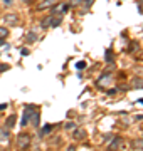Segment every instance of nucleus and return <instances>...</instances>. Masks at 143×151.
Returning a JSON list of instances; mask_svg holds the SVG:
<instances>
[{
    "mask_svg": "<svg viewBox=\"0 0 143 151\" xmlns=\"http://www.w3.org/2000/svg\"><path fill=\"white\" fill-rule=\"evenodd\" d=\"M61 17H62V15H57V14H51L47 19H44V20H42V24H40V25H42V29L57 27V25L61 24Z\"/></svg>",
    "mask_w": 143,
    "mask_h": 151,
    "instance_id": "f257e3e1",
    "label": "nucleus"
},
{
    "mask_svg": "<svg viewBox=\"0 0 143 151\" xmlns=\"http://www.w3.org/2000/svg\"><path fill=\"white\" fill-rule=\"evenodd\" d=\"M29 143H30V138H29V134H19V136H17V146H19L20 150L27 148Z\"/></svg>",
    "mask_w": 143,
    "mask_h": 151,
    "instance_id": "f03ea898",
    "label": "nucleus"
},
{
    "mask_svg": "<svg viewBox=\"0 0 143 151\" xmlns=\"http://www.w3.org/2000/svg\"><path fill=\"white\" fill-rule=\"evenodd\" d=\"M34 113V106H27V108H25V111H24V116H22V126L24 128H25V126H27L29 124V119H30V114Z\"/></svg>",
    "mask_w": 143,
    "mask_h": 151,
    "instance_id": "7ed1b4c3",
    "label": "nucleus"
},
{
    "mask_svg": "<svg viewBox=\"0 0 143 151\" xmlns=\"http://www.w3.org/2000/svg\"><path fill=\"white\" fill-rule=\"evenodd\" d=\"M69 10V4H62V5H54L52 7V14H57V15H62Z\"/></svg>",
    "mask_w": 143,
    "mask_h": 151,
    "instance_id": "20e7f679",
    "label": "nucleus"
},
{
    "mask_svg": "<svg viewBox=\"0 0 143 151\" xmlns=\"http://www.w3.org/2000/svg\"><path fill=\"white\" fill-rule=\"evenodd\" d=\"M29 123L32 124V126H35V128H39V124H40V114L34 109V113L30 114V119H29Z\"/></svg>",
    "mask_w": 143,
    "mask_h": 151,
    "instance_id": "39448f33",
    "label": "nucleus"
},
{
    "mask_svg": "<svg viewBox=\"0 0 143 151\" xmlns=\"http://www.w3.org/2000/svg\"><path fill=\"white\" fill-rule=\"evenodd\" d=\"M56 5V0H44L37 5V10H46V9H52Z\"/></svg>",
    "mask_w": 143,
    "mask_h": 151,
    "instance_id": "423d86ee",
    "label": "nucleus"
},
{
    "mask_svg": "<svg viewBox=\"0 0 143 151\" xmlns=\"http://www.w3.org/2000/svg\"><path fill=\"white\" fill-rule=\"evenodd\" d=\"M4 19H5V22L9 24V25H17V24H19V17H17V14H7Z\"/></svg>",
    "mask_w": 143,
    "mask_h": 151,
    "instance_id": "0eeeda50",
    "label": "nucleus"
},
{
    "mask_svg": "<svg viewBox=\"0 0 143 151\" xmlns=\"http://www.w3.org/2000/svg\"><path fill=\"white\" fill-rule=\"evenodd\" d=\"M74 139H76V141H84V139H86V131L74 128Z\"/></svg>",
    "mask_w": 143,
    "mask_h": 151,
    "instance_id": "6e6552de",
    "label": "nucleus"
},
{
    "mask_svg": "<svg viewBox=\"0 0 143 151\" xmlns=\"http://www.w3.org/2000/svg\"><path fill=\"white\" fill-rule=\"evenodd\" d=\"M9 134H10V129H9V128H2V129H0V143L9 141Z\"/></svg>",
    "mask_w": 143,
    "mask_h": 151,
    "instance_id": "1a4fd4ad",
    "label": "nucleus"
},
{
    "mask_svg": "<svg viewBox=\"0 0 143 151\" xmlns=\"http://www.w3.org/2000/svg\"><path fill=\"white\" fill-rule=\"evenodd\" d=\"M15 123H17V116H15V114H12V116H9V118H7L5 128H9V129H10V128H14V126H15Z\"/></svg>",
    "mask_w": 143,
    "mask_h": 151,
    "instance_id": "9d476101",
    "label": "nucleus"
},
{
    "mask_svg": "<svg viewBox=\"0 0 143 151\" xmlns=\"http://www.w3.org/2000/svg\"><path fill=\"white\" fill-rule=\"evenodd\" d=\"M37 40V34H34V32H29L27 35H25V42H29V44H34Z\"/></svg>",
    "mask_w": 143,
    "mask_h": 151,
    "instance_id": "9b49d317",
    "label": "nucleus"
},
{
    "mask_svg": "<svg viewBox=\"0 0 143 151\" xmlns=\"http://www.w3.org/2000/svg\"><path fill=\"white\" fill-rule=\"evenodd\" d=\"M133 150H143V139H135L131 143Z\"/></svg>",
    "mask_w": 143,
    "mask_h": 151,
    "instance_id": "f8f14e48",
    "label": "nucleus"
},
{
    "mask_svg": "<svg viewBox=\"0 0 143 151\" xmlns=\"http://www.w3.org/2000/svg\"><path fill=\"white\" fill-rule=\"evenodd\" d=\"M64 128H66V131H72L74 128H77V126H76V123L69 121V123H64Z\"/></svg>",
    "mask_w": 143,
    "mask_h": 151,
    "instance_id": "ddd939ff",
    "label": "nucleus"
},
{
    "mask_svg": "<svg viewBox=\"0 0 143 151\" xmlns=\"http://www.w3.org/2000/svg\"><path fill=\"white\" fill-rule=\"evenodd\" d=\"M9 35V29L7 27H0V39H5Z\"/></svg>",
    "mask_w": 143,
    "mask_h": 151,
    "instance_id": "4468645a",
    "label": "nucleus"
},
{
    "mask_svg": "<svg viewBox=\"0 0 143 151\" xmlns=\"http://www.w3.org/2000/svg\"><path fill=\"white\" fill-rule=\"evenodd\" d=\"M49 131H52V126H51V124H47V126H44V128H42V131H40V136H46Z\"/></svg>",
    "mask_w": 143,
    "mask_h": 151,
    "instance_id": "2eb2a0df",
    "label": "nucleus"
},
{
    "mask_svg": "<svg viewBox=\"0 0 143 151\" xmlns=\"http://www.w3.org/2000/svg\"><path fill=\"white\" fill-rule=\"evenodd\" d=\"M120 145H121V139H120V138H115V141L110 145V150H115L116 146H120Z\"/></svg>",
    "mask_w": 143,
    "mask_h": 151,
    "instance_id": "dca6fc26",
    "label": "nucleus"
},
{
    "mask_svg": "<svg viewBox=\"0 0 143 151\" xmlns=\"http://www.w3.org/2000/svg\"><path fill=\"white\" fill-rule=\"evenodd\" d=\"M83 4V0H69V7H77Z\"/></svg>",
    "mask_w": 143,
    "mask_h": 151,
    "instance_id": "f3484780",
    "label": "nucleus"
},
{
    "mask_svg": "<svg viewBox=\"0 0 143 151\" xmlns=\"http://www.w3.org/2000/svg\"><path fill=\"white\" fill-rule=\"evenodd\" d=\"M2 2H4V5L5 7H10L12 4H14V0H2Z\"/></svg>",
    "mask_w": 143,
    "mask_h": 151,
    "instance_id": "a211bd4d",
    "label": "nucleus"
},
{
    "mask_svg": "<svg viewBox=\"0 0 143 151\" xmlns=\"http://www.w3.org/2000/svg\"><path fill=\"white\" fill-rule=\"evenodd\" d=\"M135 82H136V84H133V87H143V82L140 81V79H136Z\"/></svg>",
    "mask_w": 143,
    "mask_h": 151,
    "instance_id": "6ab92c4d",
    "label": "nucleus"
},
{
    "mask_svg": "<svg viewBox=\"0 0 143 151\" xmlns=\"http://www.w3.org/2000/svg\"><path fill=\"white\" fill-rule=\"evenodd\" d=\"M76 67H77V69H84V67H86V62H77Z\"/></svg>",
    "mask_w": 143,
    "mask_h": 151,
    "instance_id": "aec40b11",
    "label": "nucleus"
},
{
    "mask_svg": "<svg viewBox=\"0 0 143 151\" xmlns=\"http://www.w3.org/2000/svg\"><path fill=\"white\" fill-rule=\"evenodd\" d=\"M84 2H86V4H84V7H86V9H89V7H91V4H93V0H84Z\"/></svg>",
    "mask_w": 143,
    "mask_h": 151,
    "instance_id": "412c9836",
    "label": "nucleus"
},
{
    "mask_svg": "<svg viewBox=\"0 0 143 151\" xmlns=\"http://www.w3.org/2000/svg\"><path fill=\"white\" fill-rule=\"evenodd\" d=\"M7 69H9V65H7V64H2V65H0V70H2V72H4V70H7Z\"/></svg>",
    "mask_w": 143,
    "mask_h": 151,
    "instance_id": "4be33fe9",
    "label": "nucleus"
},
{
    "mask_svg": "<svg viewBox=\"0 0 143 151\" xmlns=\"http://www.w3.org/2000/svg\"><path fill=\"white\" fill-rule=\"evenodd\" d=\"M4 109H7V104H5V103L0 104V111H4Z\"/></svg>",
    "mask_w": 143,
    "mask_h": 151,
    "instance_id": "5701e85b",
    "label": "nucleus"
},
{
    "mask_svg": "<svg viewBox=\"0 0 143 151\" xmlns=\"http://www.w3.org/2000/svg\"><path fill=\"white\" fill-rule=\"evenodd\" d=\"M140 10H143V0H142V4H140Z\"/></svg>",
    "mask_w": 143,
    "mask_h": 151,
    "instance_id": "b1692460",
    "label": "nucleus"
},
{
    "mask_svg": "<svg viewBox=\"0 0 143 151\" xmlns=\"http://www.w3.org/2000/svg\"><path fill=\"white\" fill-rule=\"evenodd\" d=\"M22 2H25V4H30V2H32V0H22Z\"/></svg>",
    "mask_w": 143,
    "mask_h": 151,
    "instance_id": "393cba45",
    "label": "nucleus"
}]
</instances>
